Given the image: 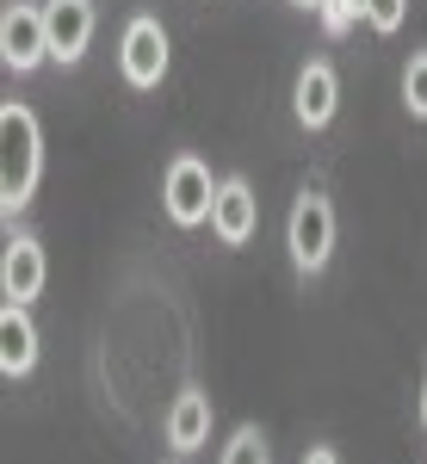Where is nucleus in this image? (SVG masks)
Here are the masks:
<instances>
[{
	"label": "nucleus",
	"mask_w": 427,
	"mask_h": 464,
	"mask_svg": "<svg viewBox=\"0 0 427 464\" xmlns=\"http://www.w3.org/2000/svg\"><path fill=\"white\" fill-rule=\"evenodd\" d=\"M254 217H260V198H254L248 179H223L217 186V205H211V236L223 248H242L254 236Z\"/></svg>",
	"instance_id": "0eeeda50"
},
{
	"label": "nucleus",
	"mask_w": 427,
	"mask_h": 464,
	"mask_svg": "<svg viewBox=\"0 0 427 464\" xmlns=\"http://www.w3.org/2000/svg\"><path fill=\"white\" fill-rule=\"evenodd\" d=\"M37 365V322L25 304H6L0 310V372L6 378H25Z\"/></svg>",
	"instance_id": "9d476101"
},
{
	"label": "nucleus",
	"mask_w": 427,
	"mask_h": 464,
	"mask_svg": "<svg viewBox=\"0 0 427 464\" xmlns=\"http://www.w3.org/2000/svg\"><path fill=\"white\" fill-rule=\"evenodd\" d=\"M297 6H322V0H297Z\"/></svg>",
	"instance_id": "f3484780"
},
{
	"label": "nucleus",
	"mask_w": 427,
	"mask_h": 464,
	"mask_svg": "<svg viewBox=\"0 0 427 464\" xmlns=\"http://www.w3.org/2000/svg\"><path fill=\"white\" fill-rule=\"evenodd\" d=\"M217 464H273V452H267V433H260V428H236Z\"/></svg>",
	"instance_id": "f8f14e48"
},
{
	"label": "nucleus",
	"mask_w": 427,
	"mask_h": 464,
	"mask_svg": "<svg viewBox=\"0 0 427 464\" xmlns=\"http://www.w3.org/2000/svg\"><path fill=\"white\" fill-rule=\"evenodd\" d=\"M422 428H427V384H422Z\"/></svg>",
	"instance_id": "dca6fc26"
},
{
	"label": "nucleus",
	"mask_w": 427,
	"mask_h": 464,
	"mask_svg": "<svg viewBox=\"0 0 427 464\" xmlns=\"http://www.w3.org/2000/svg\"><path fill=\"white\" fill-rule=\"evenodd\" d=\"M211 440V396L205 391H180L168 409V446L174 452H199Z\"/></svg>",
	"instance_id": "9b49d317"
},
{
	"label": "nucleus",
	"mask_w": 427,
	"mask_h": 464,
	"mask_svg": "<svg viewBox=\"0 0 427 464\" xmlns=\"http://www.w3.org/2000/svg\"><path fill=\"white\" fill-rule=\"evenodd\" d=\"M341 106V74L328 69V63H310V69L297 74V87H291V111H297V124L304 130H322L328 118Z\"/></svg>",
	"instance_id": "6e6552de"
},
{
	"label": "nucleus",
	"mask_w": 427,
	"mask_h": 464,
	"mask_svg": "<svg viewBox=\"0 0 427 464\" xmlns=\"http://www.w3.org/2000/svg\"><path fill=\"white\" fill-rule=\"evenodd\" d=\"M44 174V137H37V118L25 106H0V211H25Z\"/></svg>",
	"instance_id": "f257e3e1"
},
{
	"label": "nucleus",
	"mask_w": 427,
	"mask_h": 464,
	"mask_svg": "<svg viewBox=\"0 0 427 464\" xmlns=\"http://www.w3.org/2000/svg\"><path fill=\"white\" fill-rule=\"evenodd\" d=\"M285 248H291V266L297 273H322L328 254H335V205L322 192H304L291 217H285Z\"/></svg>",
	"instance_id": "f03ea898"
},
{
	"label": "nucleus",
	"mask_w": 427,
	"mask_h": 464,
	"mask_svg": "<svg viewBox=\"0 0 427 464\" xmlns=\"http://www.w3.org/2000/svg\"><path fill=\"white\" fill-rule=\"evenodd\" d=\"M44 25H50V56L56 63H81L87 44H93V0H50Z\"/></svg>",
	"instance_id": "423d86ee"
},
{
	"label": "nucleus",
	"mask_w": 427,
	"mask_h": 464,
	"mask_svg": "<svg viewBox=\"0 0 427 464\" xmlns=\"http://www.w3.org/2000/svg\"><path fill=\"white\" fill-rule=\"evenodd\" d=\"M118 69H124V81H131L137 93L161 87V74H168V32H161L155 13H137V19L124 25V37H118Z\"/></svg>",
	"instance_id": "20e7f679"
},
{
	"label": "nucleus",
	"mask_w": 427,
	"mask_h": 464,
	"mask_svg": "<svg viewBox=\"0 0 427 464\" xmlns=\"http://www.w3.org/2000/svg\"><path fill=\"white\" fill-rule=\"evenodd\" d=\"M359 6H365V25L384 32V37H391L396 25H403V13H409V0H359Z\"/></svg>",
	"instance_id": "4468645a"
},
{
	"label": "nucleus",
	"mask_w": 427,
	"mask_h": 464,
	"mask_svg": "<svg viewBox=\"0 0 427 464\" xmlns=\"http://www.w3.org/2000/svg\"><path fill=\"white\" fill-rule=\"evenodd\" d=\"M0 291H6V304H32L37 291H44V248H37L32 236H13V242H6Z\"/></svg>",
	"instance_id": "1a4fd4ad"
},
{
	"label": "nucleus",
	"mask_w": 427,
	"mask_h": 464,
	"mask_svg": "<svg viewBox=\"0 0 427 464\" xmlns=\"http://www.w3.org/2000/svg\"><path fill=\"white\" fill-rule=\"evenodd\" d=\"M217 186L223 179H211V168L199 155H174L168 161V179H161V205H168V217H174L180 229H199V223H211Z\"/></svg>",
	"instance_id": "7ed1b4c3"
},
{
	"label": "nucleus",
	"mask_w": 427,
	"mask_h": 464,
	"mask_svg": "<svg viewBox=\"0 0 427 464\" xmlns=\"http://www.w3.org/2000/svg\"><path fill=\"white\" fill-rule=\"evenodd\" d=\"M403 106L409 118H427V50L409 56V69H403Z\"/></svg>",
	"instance_id": "ddd939ff"
},
{
	"label": "nucleus",
	"mask_w": 427,
	"mask_h": 464,
	"mask_svg": "<svg viewBox=\"0 0 427 464\" xmlns=\"http://www.w3.org/2000/svg\"><path fill=\"white\" fill-rule=\"evenodd\" d=\"M304 464H341V459H335L328 446H310V452H304Z\"/></svg>",
	"instance_id": "2eb2a0df"
},
{
	"label": "nucleus",
	"mask_w": 427,
	"mask_h": 464,
	"mask_svg": "<svg viewBox=\"0 0 427 464\" xmlns=\"http://www.w3.org/2000/svg\"><path fill=\"white\" fill-rule=\"evenodd\" d=\"M44 56H50V25H44V6L13 0V6L0 13V63H6L13 74H32Z\"/></svg>",
	"instance_id": "39448f33"
}]
</instances>
